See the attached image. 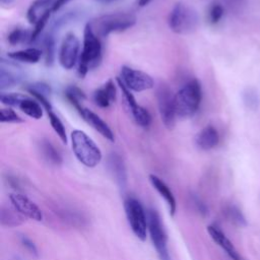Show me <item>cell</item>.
Here are the masks:
<instances>
[{
	"mask_svg": "<svg viewBox=\"0 0 260 260\" xmlns=\"http://www.w3.org/2000/svg\"><path fill=\"white\" fill-rule=\"evenodd\" d=\"M124 209L133 234L139 240L144 241L148 231V219L142 204L136 198L127 197L124 201Z\"/></svg>",
	"mask_w": 260,
	"mask_h": 260,
	"instance_id": "6",
	"label": "cell"
},
{
	"mask_svg": "<svg viewBox=\"0 0 260 260\" xmlns=\"http://www.w3.org/2000/svg\"><path fill=\"white\" fill-rule=\"evenodd\" d=\"M14 2V0H1V4L3 6H7V5H10Z\"/></svg>",
	"mask_w": 260,
	"mask_h": 260,
	"instance_id": "39",
	"label": "cell"
},
{
	"mask_svg": "<svg viewBox=\"0 0 260 260\" xmlns=\"http://www.w3.org/2000/svg\"><path fill=\"white\" fill-rule=\"evenodd\" d=\"M207 232L211 239L233 259V260H244L238 253L233 243L226 238V236L215 225H208Z\"/></svg>",
	"mask_w": 260,
	"mask_h": 260,
	"instance_id": "17",
	"label": "cell"
},
{
	"mask_svg": "<svg viewBox=\"0 0 260 260\" xmlns=\"http://www.w3.org/2000/svg\"><path fill=\"white\" fill-rule=\"evenodd\" d=\"M117 89L114 81L109 79L105 84L94 90L92 99L94 104L100 108H109L112 103L116 101Z\"/></svg>",
	"mask_w": 260,
	"mask_h": 260,
	"instance_id": "16",
	"label": "cell"
},
{
	"mask_svg": "<svg viewBox=\"0 0 260 260\" xmlns=\"http://www.w3.org/2000/svg\"><path fill=\"white\" fill-rule=\"evenodd\" d=\"M43 56V52L39 48H26L14 52H10L7 54V57L13 61L17 62H23V63H29L35 64L40 61V59Z\"/></svg>",
	"mask_w": 260,
	"mask_h": 260,
	"instance_id": "21",
	"label": "cell"
},
{
	"mask_svg": "<svg viewBox=\"0 0 260 260\" xmlns=\"http://www.w3.org/2000/svg\"><path fill=\"white\" fill-rule=\"evenodd\" d=\"M57 0H35L29 5L26 18L29 23L37 24L42 18L54 12V6Z\"/></svg>",
	"mask_w": 260,
	"mask_h": 260,
	"instance_id": "15",
	"label": "cell"
},
{
	"mask_svg": "<svg viewBox=\"0 0 260 260\" xmlns=\"http://www.w3.org/2000/svg\"><path fill=\"white\" fill-rule=\"evenodd\" d=\"M21 112H23L26 116L39 120L44 115V107L36 100L28 96H25L17 107Z\"/></svg>",
	"mask_w": 260,
	"mask_h": 260,
	"instance_id": "22",
	"label": "cell"
},
{
	"mask_svg": "<svg viewBox=\"0 0 260 260\" xmlns=\"http://www.w3.org/2000/svg\"><path fill=\"white\" fill-rule=\"evenodd\" d=\"M149 181L152 187L167 202L171 215H174L176 212V199L173 192L170 190L169 186L155 175H149Z\"/></svg>",
	"mask_w": 260,
	"mask_h": 260,
	"instance_id": "20",
	"label": "cell"
},
{
	"mask_svg": "<svg viewBox=\"0 0 260 260\" xmlns=\"http://www.w3.org/2000/svg\"><path fill=\"white\" fill-rule=\"evenodd\" d=\"M219 142V134L215 127L207 125L202 128L195 137V143L201 150H210Z\"/></svg>",
	"mask_w": 260,
	"mask_h": 260,
	"instance_id": "18",
	"label": "cell"
},
{
	"mask_svg": "<svg viewBox=\"0 0 260 260\" xmlns=\"http://www.w3.org/2000/svg\"><path fill=\"white\" fill-rule=\"evenodd\" d=\"M20 243L22 244V246L32 255L35 256H38V249H37V246L34 244L32 241H30L28 238H26L25 236H21L20 237Z\"/></svg>",
	"mask_w": 260,
	"mask_h": 260,
	"instance_id": "35",
	"label": "cell"
},
{
	"mask_svg": "<svg viewBox=\"0 0 260 260\" xmlns=\"http://www.w3.org/2000/svg\"><path fill=\"white\" fill-rule=\"evenodd\" d=\"M225 215L226 217L236 225L239 226H245L247 224V221L245 219V216L241 212V210L234 205H230L225 208Z\"/></svg>",
	"mask_w": 260,
	"mask_h": 260,
	"instance_id": "29",
	"label": "cell"
},
{
	"mask_svg": "<svg viewBox=\"0 0 260 260\" xmlns=\"http://www.w3.org/2000/svg\"><path fill=\"white\" fill-rule=\"evenodd\" d=\"M42 52L45 56L46 64L52 65L54 62V56H55V39L53 32H48L45 35L42 39Z\"/></svg>",
	"mask_w": 260,
	"mask_h": 260,
	"instance_id": "25",
	"label": "cell"
},
{
	"mask_svg": "<svg viewBox=\"0 0 260 260\" xmlns=\"http://www.w3.org/2000/svg\"><path fill=\"white\" fill-rule=\"evenodd\" d=\"M102 61V44L100 38L92 30L89 22L83 30V43L78 61V74L85 76L87 72L100 65Z\"/></svg>",
	"mask_w": 260,
	"mask_h": 260,
	"instance_id": "1",
	"label": "cell"
},
{
	"mask_svg": "<svg viewBox=\"0 0 260 260\" xmlns=\"http://www.w3.org/2000/svg\"><path fill=\"white\" fill-rule=\"evenodd\" d=\"M156 99L158 112L162 124L169 130H172L176 125L177 111L175 104V94L168 85H159L156 90Z\"/></svg>",
	"mask_w": 260,
	"mask_h": 260,
	"instance_id": "8",
	"label": "cell"
},
{
	"mask_svg": "<svg viewBox=\"0 0 260 260\" xmlns=\"http://www.w3.org/2000/svg\"><path fill=\"white\" fill-rule=\"evenodd\" d=\"M151 0H138V5L139 6H145V5H147L149 2H150Z\"/></svg>",
	"mask_w": 260,
	"mask_h": 260,
	"instance_id": "38",
	"label": "cell"
},
{
	"mask_svg": "<svg viewBox=\"0 0 260 260\" xmlns=\"http://www.w3.org/2000/svg\"><path fill=\"white\" fill-rule=\"evenodd\" d=\"M0 63V88L2 91L17 85L22 81L23 73L15 61L1 58Z\"/></svg>",
	"mask_w": 260,
	"mask_h": 260,
	"instance_id": "12",
	"label": "cell"
},
{
	"mask_svg": "<svg viewBox=\"0 0 260 260\" xmlns=\"http://www.w3.org/2000/svg\"><path fill=\"white\" fill-rule=\"evenodd\" d=\"M25 217L22 216L10 203V206H2L1 209V224L3 226L13 228L16 225H19L23 222V219Z\"/></svg>",
	"mask_w": 260,
	"mask_h": 260,
	"instance_id": "23",
	"label": "cell"
},
{
	"mask_svg": "<svg viewBox=\"0 0 260 260\" xmlns=\"http://www.w3.org/2000/svg\"><path fill=\"white\" fill-rule=\"evenodd\" d=\"M95 1H98L100 3H103V4H109V3H112V2H114L116 0H95Z\"/></svg>",
	"mask_w": 260,
	"mask_h": 260,
	"instance_id": "40",
	"label": "cell"
},
{
	"mask_svg": "<svg viewBox=\"0 0 260 260\" xmlns=\"http://www.w3.org/2000/svg\"><path fill=\"white\" fill-rule=\"evenodd\" d=\"M10 203L24 217L36 221L43 220V212L40 207L25 195L20 193H11L9 195Z\"/></svg>",
	"mask_w": 260,
	"mask_h": 260,
	"instance_id": "13",
	"label": "cell"
},
{
	"mask_svg": "<svg viewBox=\"0 0 260 260\" xmlns=\"http://www.w3.org/2000/svg\"><path fill=\"white\" fill-rule=\"evenodd\" d=\"M30 94L32 93H38V94H41V95H44V96H47L49 98V95L51 94V87L50 85L46 84V83H43V82H37V83H32L30 85H28L26 88H25Z\"/></svg>",
	"mask_w": 260,
	"mask_h": 260,
	"instance_id": "33",
	"label": "cell"
},
{
	"mask_svg": "<svg viewBox=\"0 0 260 260\" xmlns=\"http://www.w3.org/2000/svg\"><path fill=\"white\" fill-rule=\"evenodd\" d=\"M68 1H70V0H57L56 1V4H55V6H54V12H56V11H58L63 5H65V3H67Z\"/></svg>",
	"mask_w": 260,
	"mask_h": 260,
	"instance_id": "37",
	"label": "cell"
},
{
	"mask_svg": "<svg viewBox=\"0 0 260 260\" xmlns=\"http://www.w3.org/2000/svg\"><path fill=\"white\" fill-rule=\"evenodd\" d=\"M257 95L256 93L251 90V89H248L247 92H245L244 94V102L246 103V105L249 107V108H254L257 106Z\"/></svg>",
	"mask_w": 260,
	"mask_h": 260,
	"instance_id": "36",
	"label": "cell"
},
{
	"mask_svg": "<svg viewBox=\"0 0 260 260\" xmlns=\"http://www.w3.org/2000/svg\"><path fill=\"white\" fill-rule=\"evenodd\" d=\"M198 21L199 17L196 10L184 3L175 4L168 19L170 28L178 35H187L194 31Z\"/></svg>",
	"mask_w": 260,
	"mask_h": 260,
	"instance_id": "5",
	"label": "cell"
},
{
	"mask_svg": "<svg viewBox=\"0 0 260 260\" xmlns=\"http://www.w3.org/2000/svg\"><path fill=\"white\" fill-rule=\"evenodd\" d=\"M7 41L12 46L30 43L31 42V32L28 29L16 27L9 32Z\"/></svg>",
	"mask_w": 260,
	"mask_h": 260,
	"instance_id": "27",
	"label": "cell"
},
{
	"mask_svg": "<svg viewBox=\"0 0 260 260\" xmlns=\"http://www.w3.org/2000/svg\"><path fill=\"white\" fill-rule=\"evenodd\" d=\"M202 100V88L198 79L193 78L186 82L175 94L177 116L190 118L198 111Z\"/></svg>",
	"mask_w": 260,
	"mask_h": 260,
	"instance_id": "2",
	"label": "cell"
},
{
	"mask_svg": "<svg viewBox=\"0 0 260 260\" xmlns=\"http://www.w3.org/2000/svg\"><path fill=\"white\" fill-rule=\"evenodd\" d=\"M75 17H76V12L75 11H67V12H64L63 14L59 15L52 22L51 32L60 29L62 26L66 25L67 23H69L70 21L75 19Z\"/></svg>",
	"mask_w": 260,
	"mask_h": 260,
	"instance_id": "31",
	"label": "cell"
},
{
	"mask_svg": "<svg viewBox=\"0 0 260 260\" xmlns=\"http://www.w3.org/2000/svg\"><path fill=\"white\" fill-rule=\"evenodd\" d=\"M79 115L82 117V119L91 127L93 128L96 132H99L103 137L108 139L109 141L113 142L115 140V135L110 126L94 112L91 110L82 107L80 110L77 111Z\"/></svg>",
	"mask_w": 260,
	"mask_h": 260,
	"instance_id": "14",
	"label": "cell"
},
{
	"mask_svg": "<svg viewBox=\"0 0 260 260\" xmlns=\"http://www.w3.org/2000/svg\"><path fill=\"white\" fill-rule=\"evenodd\" d=\"M65 96L67 101L76 109V111L80 110L82 106V102L85 100L84 92L75 85H69L65 89Z\"/></svg>",
	"mask_w": 260,
	"mask_h": 260,
	"instance_id": "26",
	"label": "cell"
},
{
	"mask_svg": "<svg viewBox=\"0 0 260 260\" xmlns=\"http://www.w3.org/2000/svg\"><path fill=\"white\" fill-rule=\"evenodd\" d=\"M26 95L17 93V92H4L1 91L0 93V101L3 105L7 107H18L19 103L25 98Z\"/></svg>",
	"mask_w": 260,
	"mask_h": 260,
	"instance_id": "30",
	"label": "cell"
},
{
	"mask_svg": "<svg viewBox=\"0 0 260 260\" xmlns=\"http://www.w3.org/2000/svg\"><path fill=\"white\" fill-rule=\"evenodd\" d=\"M80 43L73 32H68L63 39L59 50V63L66 70L72 69L80 58Z\"/></svg>",
	"mask_w": 260,
	"mask_h": 260,
	"instance_id": "10",
	"label": "cell"
},
{
	"mask_svg": "<svg viewBox=\"0 0 260 260\" xmlns=\"http://www.w3.org/2000/svg\"><path fill=\"white\" fill-rule=\"evenodd\" d=\"M47 113H48V118H49L50 124L52 126V129L58 135V137L61 139V141L66 144L67 143V135H66V129H65L64 124L62 123L60 118L53 112V110L50 112H47Z\"/></svg>",
	"mask_w": 260,
	"mask_h": 260,
	"instance_id": "28",
	"label": "cell"
},
{
	"mask_svg": "<svg viewBox=\"0 0 260 260\" xmlns=\"http://www.w3.org/2000/svg\"><path fill=\"white\" fill-rule=\"evenodd\" d=\"M136 23V16L129 12H116L99 16L89 22L99 38H105L113 32L125 31Z\"/></svg>",
	"mask_w": 260,
	"mask_h": 260,
	"instance_id": "4",
	"label": "cell"
},
{
	"mask_svg": "<svg viewBox=\"0 0 260 260\" xmlns=\"http://www.w3.org/2000/svg\"><path fill=\"white\" fill-rule=\"evenodd\" d=\"M147 219L148 233L159 260H171L168 249L167 235L157 211L154 209H148Z\"/></svg>",
	"mask_w": 260,
	"mask_h": 260,
	"instance_id": "7",
	"label": "cell"
},
{
	"mask_svg": "<svg viewBox=\"0 0 260 260\" xmlns=\"http://www.w3.org/2000/svg\"><path fill=\"white\" fill-rule=\"evenodd\" d=\"M109 169L118 186L124 189L127 184V172L124 161L119 154L112 153L109 156Z\"/></svg>",
	"mask_w": 260,
	"mask_h": 260,
	"instance_id": "19",
	"label": "cell"
},
{
	"mask_svg": "<svg viewBox=\"0 0 260 260\" xmlns=\"http://www.w3.org/2000/svg\"><path fill=\"white\" fill-rule=\"evenodd\" d=\"M223 15V7L218 3H213L208 11V19L212 24L217 23Z\"/></svg>",
	"mask_w": 260,
	"mask_h": 260,
	"instance_id": "34",
	"label": "cell"
},
{
	"mask_svg": "<svg viewBox=\"0 0 260 260\" xmlns=\"http://www.w3.org/2000/svg\"><path fill=\"white\" fill-rule=\"evenodd\" d=\"M71 146L76 158L85 167L94 168L102 160V151L95 142L82 130L71 132Z\"/></svg>",
	"mask_w": 260,
	"mask_h": 260,
	"instance_id": "3",
	"label": "cell"
},
{
	"mask_svg": "<svg viewBox=\"0 0 260 260\" xmlns=\"http://www.w3.org/2000/svg\"><path fill=\"white\" fill-rule=\"evenodd\" d=\"M117 82L119 87L121 88L124 103L129 110L132 119L138 126L142 128H147L151 123V116L149 112L136 102L131 90H129L119 79H117Z\"/></svg>",
	"mask_w": 260,
	"mask_h": 260,
	"instance_id": "11",
	"label": "cell"
},
{
	"mask_svg": "<svg viewBox=\"0 0 260 260\" xmlns=\"http://www.w3.org/2000/svg\"><path fill=\"white\" fill-rule=\"evenodd\" d=\"M117 79H119L129 90L135 92L148 90L154 85L153 79L149 74L129 66L121 67L120 75Z\"/></svg>",
	"mask_w": 260,
	"mask_h": 260,
	"instance_id": "9",
	"label": "cell"
},
{
	"mask_svg": "<svg viewBox=\"0 0 260 260\" xmlns=\"http://www.w3.org/2000/svg\"><path fill=\"white\" fill-rule=\"evenodd\" d=\"M10 260H22V258L20 256H17V255H14Z\"/></svg>",
	"mask_w": 260,
	"mask_h": 260,
	"instance_id": "41",
	"label": "cell"
},
{
	"mask_svg": "<svg viewBox=\"0 0 260 260\" xmlns=\"http://www.w3.org/2000/svg\"><path fill=\"white\" fill-rule=\"evenodd\" d=\"M39 148H40V151H41L43 157L48 162H50L54 166H59L62 164L61 154L48 139H42L39 143Z\"/></svg>",
	"mask_w": 260,
	"mask_h": 260,
	"instance_id": "24",
	"label": "cell"
},
{
	"mask_svg": "<svg viewBox=\"0 0 260 260\" xmlns=\"http://www.w3.org/2000/svg\"><path fill=\"white\" fill-rule=\"evenodd\" d=\"M0 121L1 123H22L23 119L14 110L6 107L0 110Z\"/></svg>",
	"mask_w": 260,
	"mask_h": 260,
	"instance_id": "32",
	"label": "cell"
}]
</instances>
